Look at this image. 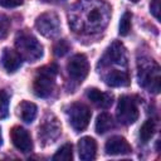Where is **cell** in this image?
I'll return each instance as SVG.
<instances>
[{
  "mask_svg": "<svg viewBox=\"0 0 161 161\" xmlns=\"http://www.w3.org/2000/svg\"><path fill=\"white\" fill-rule=\"evenodd\" d=\"M150 10H151V14L158 20L160 19V0H153L150 5Z\"/></svg>",
  "mask_w": 161,
  "mask_h": 161,
  "instance_id": "obj_26",
  "label": "cell"
},
{
  "mask_svg": "<svg viewBox=\"0 0 161 161\" xmlns=\"http://www.w3.org/2000/svg\"><path fill=\"white\" fill-rule=\"evenodd\" d=\"M73 158V147L70 143L63 145L53 156L54 161H69Z\"/></svg>",
  "mask_w": 161,
  "mask_h": 161,
  "instance_id": "obj_20",
  "label": "cell"
},
{
  "mask_svg": "<svg viewBox=\"0 0 161 161\" xmlns=\"http://www.w3.org/2000/svg\"><path fill=\"white\" fill-rule=\"evenodd\" d=\"M1 65L4 67V69L6 72L13 73L20 68L21 57L19 55V53L16 50H13L10 48H5L3 50V55H1Z\"/></svg>",
  "mask_w": 161,
  "mask_h": 161,
  "instance_id": "obj_14",
  "label": "cell"
},
{
  "mask_svg": "<svg viewBox=\"0 0 161 161\" xmlns=\"http://www.w3.org/2000/svg\"><path fill=\"white\" fill-rule=\"evenodd\" d=\"M113 127H114V121H113V118H112V116L109 113L103 112L97 117V121H96V131H97V133L103 135V133L111 131Z\"/></svg>",
  "mask_w": 161,
  "mask_h": 161,
  "instance_id": "obj_18",
  "label": "cell"
},
{
  "mask_svg": "<svg viewBox=\"0 0 161 161\" xmlns=\"http://www.w3.org/2000/svg\"><path fill=\"white\" fill-rule=\"evenodd\" d=\"M104 148L108 155H127L132 151L130 143L122 136H112L111 138H108Z\"/></svg>",
  "mask_w": 161,
  "mask_h": 161,
  "instance_id": "obj_12",
  "label": "cell"
},
{
  "mask_svg": "<svg viewBox=\"0 0 161 161\" xmlns=\"http://www.w3.org/2000/svg\"><path fill=\"white\" fill-rule=\"evenodd\" d=\"M91 116H92L91 109L84 103H80V102H75L70 104L68 109L69 123L77 132H80L87 128L91 121Z\"/></svg>",
  "mask_w": 161,
  "mask_h": 161,
  "instance_id": "obj_5",
  "label": "cell"
},
{
  "mask_svg": "<svg viewBox=\"0 0 161 161\" xmlns=\"http://www.w3.org/2000/svg\"><path fill=\"white\" fill-rule=\"evenodd\" d=\"M155 131H156V122H155V119H152V118L146 119L145 123L140 128V140L143 143L148 142L152 138V136L155 135Z\"/></svg>",
  "mask_w": 161,
  "mask_h": 161,
  "instance_id": "obj_19",
  "label": "cell"
},
{
  "mask_svg": "<svg viewBox=\"0 0 161 161\" xmlns=\"http://www.w3.org/2000/svg\"><path fill=\"white\" fill-rule=\"evenodd\" d=\"M131 1H133V3H137V1H138V0H131Z\"/></svg>",
  "mask_w": 161,
  "mask_h": 161,
  "instance_id": "obj_29",
  "label": "cell"
},
{
  "mask_svg": "<svg viewBox=\"0 0 161 161\" xmlns=\"http://www.w3.org/2000/svg\"><path fill=\"white\" fill-rule=\"evenodd\" d=\"M9 113V94L5 91H0V119L5 118Z\"/></svg>",
  "mask_w": 161,
  "mask_h": 161,
  "instance_id": "obj_23",
  "label": "cell"
},
{
  "mask_svg": "<svg viewBox=\"0 0 161 161\" xmlns=\"http://www.w3.org/2000/svg\"><path fill=\"white\" fill-rule=\"evenodd\" d=\"M87 97L93 104H96L99 108H108L112 104V96L101 92L97 88H89L87 91Z\"/></svg>",
  "mask_w": 161,
  "mask_h": 161,
  "instance_id": "obj_16",
  "label": "cell"
},
{
  "mask_svg": "<svg viewBox=\"0 0 161 161\" xmlns=\"http://www.w3.org/2000/svg\"><path fill=\"white\" fill-rule=\"evenodd\" d=\"M19 114H20V118L26 122V123H30L35 119L36 117V112H38V108L34 103L31 102H28V101H23L19 106Z\"/></svg>",
  "mask_w": 161,
  "mask_h": 161,
  "instance_id": "obj_17",
  "label": "cell"
},
{
  "mask_svg": "<svg viewBox=\"0 0 161 161\" xmlns=\"http://www.w3.org/2000/svg\"><path fill=\"white\" fill-rule=\"evenodd\" d=\"M60 135V125L54 114H47L43 119V123L39 126V140H42L45 145L52 143Z\"/></svg>",
  "mask_w": 161,
  "mask_h": 161,
  "instance_id": "obj_9",
  "label": "cell"
},
{
  "mask_svg": "<svg viewBox=\"0 0 161 161\" xmlns=\"http://www.w3.org/2000/svg\"><path fill=\"white\" fill-rule=\"evenodd\" d=\"M111 18V8L102 0H79L69 11V25L75 33L102 31Z\"/></svg>",
  "mask_w": 161,
  "mask_h": 161,
  "instance_id": "obj_1",
  "label": "cell"
},
{
  "mask_svg": "<svg viewBox=\"0 0 161 161\" xmlns=\"http://www.w3.org/2000/svg\"><path fill=\"white\" fill-rule=\"evenodd\" d=\"M112 64H119V65H126L127 64V54L126 49L122 43L119 42H113L112 45L107 49L102 59L99 60L98 67H109Z\"/></svg>",
  "mask_w": 161,
  "mask_h": 161,
  "instance_id": "obj_8",
  "label": "cell"
},
{
  "mask_svg": "<svg viewBox=\"0 0 161 161\" xmlns=\"http://www.w3.org/2000/svg\"><path fill=\"white\" fill-rule=\"evenodd\" d=\"M138 118V108L136 101L130 96H122L117 106V119L122 125L135 123Z\"/></svg>",
  "mask_w": 161,
  "mask_h": 161,
  "instance_id": "obj_6",
  "label": "cell"
},
{
  "mask_svg": "<svg viewBox=\"0 0 161 161\" xmlns=\"http://www.w3.org/2000/svg\"><path fill=\"white\" fill-rule=\"evenodd\" d=\"M131 19H132V14L130 11H126L121 20H119V35L126 36L130 30H131Z\"/></svg>",
  "mask_w": 161,
  "mask_h": 161,
  "instance_id": "obj_21",
  "label": "cell"
},
{
  "mask_svg": "<svg viewBox=\"0 0 161 161\" xmlns=\"http://www.w3.org/2000/svg\"><path fill=\"white\" fill-rule=\"evenodd\" d=\"M97 152V143L96 140L92 137H82L78 142V153L80 160L83 161H91L96 157Z\"/></svg>",
  "mask_w": 161,
  "mask_h": 161,
  "instance_id": "obj_15",
  "label": "cell"
},
{
  "mask_svg": "<svg viewBox=\"0 0 161 161\" xmlns=\"http://www.w3.org/2000/svg\"><path fill=\"white\" fill-rule=\"evenodd\" d=\"M15 48L21 59L28 62H36L43 55V47L38 39L29 31L21 30L15 38Z\"/></svg>",
  "mask_w": 161,
  "mask_h": 161,
  "instance_id": "obj_2",
  "label": "cell"
},
{
  "mask_svg": "<svg viewBox=\"0 0 161 161\" xmlns=\"http://www.w3.org/2000/svg\"><path fill=\"white\" fill-rule=\"evenodd\" d=\"M42 1H45V3H58V1H62V0H42Z\"/></svg>",
  "mask_w": 161,
  "mask_h": 161,
  "instance_id": "obj_27",
  "label": "cell"
},
{
  "mask_svg": "<svg viewBox=\"0 0 161 161\" xmlns=\"http://www.w3.org/2000/svg\"><path fill=\"white\" fill-rule=\"evenodd\" d=\"M10 30V20L5 14L0 13V40L6 38Z\"/></svg>",
  "mask_w": 161,
  "mask_h": 161,
  "instance_id": "obj_24",
  "label": "cell"
},
{
  "mask_svg": "<svg viewBox=\"0 0 161 161\" xmlns=\"http://www.w3.org/2000/svg\"><path fill=\"white\" fill-rule=\"evenodd\" d=\"M104 83L109 87H126L130 84V75L126 70L111 69L103 74Z\"/></svg>",
  "mask_w": 161,
  "mask_h": 161,
  "instance_id": "obj_13",
  "label": "cell"
},
{
  "mask_svg": "<svg viewBox=\"0 0 161 161\" xmlns=\"http://www.w3.org/2000/svg\"><path fill=\"white\" fill-rule=\"evenodd\" d=\"M10 137L13 141V145L21 152H30L33 150V141L31 137L29 135V132L20 127V126H15L11 128L10 132Z\"/></svg>",
  "mask_w": 161,
  "mask_h": 161,
  "instance_id": "obj_11",
  "label": "cell"
},
{
  "mask_svg": "<svg viewBox=\"0 0 161 161\" xmlns=\"http://www.w3.org/2000/svg\"><path fill=\"white\" fill-rule=\"evenodd\" d=\"M67 70H68V74L73 79L82 82L89 72V63H88L87 57L84 54L73 55L67 64Z\"/></svg>",
  "mask_w": 161,
  "mask_h": 161,
  "instance_id": "obj_10",
  "label": "cell"
},
{
  "mask_svg": "<svg viewBox=\"0 0 161 161\" xmlns=\"http://www.w3.org/2000/svg\"><path fill=\"white\" fill-rule=\"evenodd\" d=\"M58 73V68L54 64L43 67L38 69V73L33 82V91L35 96L45 98L49 97L55 86V75Z\"/></svg>",
  "mask_w": 161,
  "mask_h": 161,
  "instance_id": "obj_3",
  "label": "cell"
},
{
  "mask_svg": "<svg viewBox=\"0 0 161 161\" xmlns=\"http://www.w3.org/2000/svg\"><path fill=\"white\" fill-rule=\"evenodd\" d=\"M69 50H70V45L65 39L58 40L53 47V52L57 57H64Z\"/></svg>",
  "mask_w": 161,
  "mask_h": 161,
  "instance_id": "obj_22",
  "label": "cell"
},
{
  "mask_svg": "<svg viewBox=\"0 0 161 161\" xmlns=\"http://www.w3.org/2000/svg\"><path fill=\"white\" fill-rule=\"evenodd\" d=\"M138 83L148 92L158 93L160 91V67L152 59L148 63H142L138 70Z\"/></svg>",
  "mask_w": 161,
  "mask_h": 161,
  "instance_id": "obj_4",
  "label": "cell"
},
{
  "mask_svg": "<svg viewBox=\"0 0 161 161\" xmlns=\"http://www.w3.org/2000/svg\"><path fill=\"white\" fill-rule=\"evenodd\" d=\"M24 0H0V6L3 8H16L23 5Z\"/></svg>",
  "mask_w": 161,
  "mask_h": 161,
  "instance_id": "obj_25",
  "label": "cell"
},
{
  "mask_svg": "<svg viewBox=\"0 0 161 161\" xmlns=\"http://www.w3.org/2000/svg\"><path fill=\"white\" fill-rule=\"evenodd\" d=\"M35 28L42 35H44L47 38H53V36L59 34L60 20L55 13L48 11V13H44L36 18Z\"/></svg>",
  "mask_w": 161,
  "mask_h": 161,
  "instance_id": "obj_7",
  "label": "cell"
},
{
  "mask_svg": "<svg viewBox=\"0 0 161 161\" xmlns=\"http://www.w3.org/2000/svg\"><path fill=\"white\" fill-rule=\"evenodd\" d=\"M3 143V137H1V128H0V145Z\"/></svg>",
  "mask_w": 161,
  "mask_h": 161,
  "instance_id": "obj_28",
  "label": "cell"
}]
</instances>
